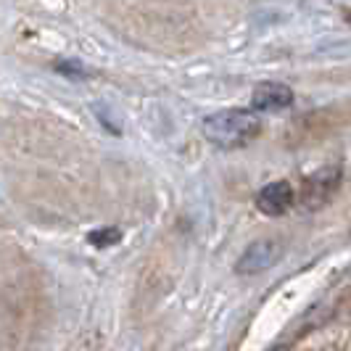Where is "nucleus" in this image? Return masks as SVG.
<instances>
[{
    "label": "nucleus",
    "instance_id": "nucleus-1",
    "mask_svg": "<svg viewBox=\"0 0 351 351\" xmlns=\"http://www.w3.org/2000/svg\"><path fill=\"white\" fill-rule=\"evenodd\" d=\"M201 130L204 138L219 148H241L262 132V119L254 108H225L209 114Z\"/></svg>",
    "mask_w": 351,
    "mask_h": 351
},
{
    "label": "nucleus",
    "instance_id": "nucleus-2",
    "mask_svg": "<svg viewBox=\"0 0 351 351\" xmlns=\"http://www.w3.org/2000/svg\"><path fill=\"white\" fill-rule=\"evenodd\" d=\"M282 256L280 243L278 241H254L251 246L243 251V256L235 262V272L238 275H259L264 269H269L272 264H278V259Z\"/></svg>",
    "mask_w": 351,
    "mask_h": 351
},
{
    "label": "nucleus",
    "instance_id": "nucleus-3",
    "mask_svg": "<svg viewBox=\"0 0 351 351\" xmlns=\"http://www.w3.org/2000/svg\"><path fill=\"white\" fill-rule=\"evenodd\" d=\"M293 206V185L285 180L267 182L262 191L256 193V209L267 217H280Z\"/></svg>",
    "mask_w": 351,
    "mask_h": 351
},
{
    "label": "nucleus",
    "instance_id": "nucleus-4",
    "mask_svg": "<svg viewBox=\"0 0 351 351\" xmlns=\"http://www.w3.org/2000/svg\"><path fill=\"white\" fill-rule=\"evenodd\" d=\"M293 104V90L285 82H259L251 93V106L254 111H285Z\"/></svg>",
    "mask_w": 351,
    "mask_h": 351
},
{
    "label": "nucleus",
    "instance_id": "nucleus-5",
    "mask_svg": "<svg viewBox=\"0 0 351 351\" xmlns=\"http://www.w3.org/2000/svg\"><path fill=\"white\" fill-rule=\"evenodd\" d=\"M338 167H328V169H322V172H317L309 182H306V188H304V201H306V206L315 201V193H325V198L333 193V188L338 185Z\"/></svg>",
    "mask_w": 351,
    "mask_h": 351
},
{
    "label": "nucleus",
    "instance_id": "nucleus-6",
    "mask_svg": "<svg viewBox=\"0 0 351 351\" xmlns=\"http://www.w3.org/2000/svg\"><path fill=\"white\" fill-rule=\"evenodd\" d=\"M88 241L93 246L98 248H106V246H114V243H119L122 241V232L117 228H101V230H93L88 235Z\"/></svg>",
    "mask_w": 351,
    "mask_h": 351
},
{
    "label": "nucleus",
    "instance_id": "nucleus-7",
    "mask_svg": "<svg viewBox=\"0 0 351 351\" xmlns=\"http://www.w3.org/2000/svg\"><path fill=\"white\" fill-rule=\"evenodd\" d=\"M275 351H285V349H275Z\"/></svg>",
    "mask_w": 351,
    "mask_h": 351
}]
</instances>
